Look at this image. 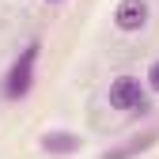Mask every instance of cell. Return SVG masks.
Wrapping results in <instances>:
<instances>
[{"instance_id": "277c9868", "label": "cell", "mask_w": 159, "mask_h": 159, "mask_svg": "<svg viewBox=\"0 0 159 159\" xmlns=\"http://www.w3.org/2000/svg\"><path fill=\"white\" fill-rule=\"evenodd\" d=\"M42 152H49V155H76V152H84V136L68 133V129H49V133H42Z\"/></svg>"}, {"instance_id": "8992f818", "label": "cell", "mask_w": 159, "mask_h": 159, "mask_svg": "<svg viewBox=\"0 0 159 159\" xmlns=\"http://www.w3.org/2000/svg\"><path fill=\"white\" fill-rule=\"evenodd\" d=\"M144 80H148V87H152V91L159 95V57H155V61L148 65V76H144Z\"/></svg>"}, {"instance_id": "6da1fadb", "label": "cell", "mask_w": 159, "mask_h": 159, "mask_svg": "<svg viewBox=\"0 0 159 159\" xmlns=\"http://www.w3.org/2000/svg\"><path fill=\"white\" fill-rule=\"evenodd\" d=\"M106 98H110L114 110H125V114H148V110H152V98H148L144 84H140L136 76H114Z\"/></svg>"}, {"instance_id": "3957f363", "label": "cell", "mask_w": 159, "mask_h": 159, "mask_svg": "<svg viewBox=\"0 0 159 159\" xmlns=\"http://www.w3.org/2000/svg\"><path fill=\"white\" fill-rule=\"evenodd\" d=\"M114 27L125 30V34H136L148 27V0H121L114 8Z\"/></svg>"}, {"instance_id": "5b68a950", "label": "cell", "mask_w": 159, "mask_h": 159, "mask_svg": "<svg viewBox=\"0 0 159 159\" xmlns=\"http://www.w3.org/2000/svg\"><path fill=\"white\" fill-rule=\"evenodd\" d=\"M155 144V133H148V136H140V140H133V144H125V148H117V152H106L102 159H133L136 152H148Z\"/></svg>"}, {"instance_id": "52a82bcc", "label": "cell", "mask_w": 159, "mask_h": 159, "mask_svg": "<svg viewBox=\"0 0 159 159\" xmlns=\"http://www.w3.org/2000/svg\"><path fill=\"white\" fill-rule=\"evenodd\" d=\"M46 4H65V0H46Z\"/></svg>"}, {"instance_id": "7a4b0ae2", "label": "cell", "mask_w": 159, "mask_h": 159, "mask_svg": "<svg viewBox=\"0 0 159 159\" xmlns=\"http://www.w3.org/2000/svg\"><path fill=\"white\" fill-rule=\"evenodd\" d=\"M38 49H42V46L30 42L23 53L15 57V65H11L8 76H4V87H0V91H4V98H23V95L34 87V61H38Z\"/></svg>"}]
</instances>
